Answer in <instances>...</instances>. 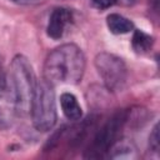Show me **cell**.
I'll list each match as a JSON object with an SVG mask.
<instances>
[{
	"label": "cell",
	"mask_w": 160,
	"mask_h": 160,
	"mask_svg": "<svg viewBox=\"0 0 160 160\" xmlns=\"http://www.w3.org/2000/svg\"><path fill=\"white\" fill-rule=\"evenodd\" d=\"M85 55L75 44H62L51 50L42 68V79L51 85L70 84L81 81L85 72Z\"/></svg>",
	"instance_id": "1"
},
{
	"label": "cell",
	"mask_w": 160,
	"mask_h": 160,
	"mask_svg": "<svg viewBox=\"0 0 160 160\" xmlns=\"http://www.w3.org/2000/svg\"><path fill=\"white\" fill-rule=\"evenodd\" d=\"M8 79L16 99L18 115L25 116L30 114L31 101L38 80L32 65L26 56L19 54L12 59Z\"/></svg>",
	"instance_id": "2"
},
{
	"label": "cell",
	"mask_w": 160,
	"mask_h": 160,
	"mask_svg": "<svg viewBox=\"0 0 160 160\" xmlns=\"http://www.w3.org/2000/svg\"><path fill=\"white\" fill-rule=\"evenodd\" d=\"M30 114L32 125L38 131H49L56 124V100L54 85L44 79L36 82Z\"/></svg>",
	"instance_id": "3"
},
{
	"label": "cell",
	"mask_w": 160,
	"mask_h": 160,
	"mask_svg": "<svg viewBox=\"0 0 160 160\" xmlns=\"http://www.w3.org/2000/svg\"><path fill=\"white\" fill-rule=\"evenodd\" d=\"M128 122V111L118 110L95 132L89 148L85 151L88 159H100L109 154L111 146L120 139V134Z\"/></svg>",
	"instance_id": "4"
},
{
	"label": "cell",
	"mask_w": 160,
	"mask_h": 160,
	"mask_svg": "<svg viewBox=\"0 0 160 160\" xmlns=\"http://www.w3.org/2000/svg\"><path fill=\"white\" fill-rule=\"evenodd\" d=\"M98 74L105 88L111 91H121L128 80V68L121 58L110 52H100L94 60Z\"/></svg>",
	"instance_id": "5"
},
{
	"label": "cell",
	"mask_w": 160,
	"mask_h": 160,
	"mask_svg": "<svg viewBox=\"0 0 160 160\" xmlns=\"http://www.w3.org/2000/svg\"><path fill=\"white\" fill-rule=\"evenodd\" d=\"M16 115H18L16 99L6 75L5 81L0 85V130H5L10 128Z\"/></svg>",
	"instance_id": "6"
},
{
	"label": "cell",
	"mask_w": 160,
	"mask_h": 160,
	"mask_svg": "<svg viewBox=\"0 0 160 160\" xmlns=\"http://www.w3.org/2000/svg\"><path fill=\"white\" fill-rule=\"evenodd\" d=\"M72 20V14L69 9L66 8H56L52 10L49 22L46 26V32L51 39H61L65 29Z\"/></svg>",
	"instance_id": "7"
},
{
	"label": "cell",
	"mask_w": 160,
	"mask_h": 160,
	"mask_svg": "<svg viewBox=\"0 0 160 160\" xmlns=\"http://www.w3.org/2000/svg\"><path fill=\"white\" fill-rule=\"evenodd\" d=\"M60 105L64 115L71 120V121H78L82 116V110L80 104L78 102V99L71 94V92H64L60 96Z\"/></svg>",
	"instance_id": "8"
},
{
	"label": "cell",
	"mask_w": 160,
	"mask_h": 160,
	"mask_svg": "<svg viewBox=\"0 0 160 160\" xmlns=\"http://www.w3.org/2000/svg\"><path fill=\"white\" fill-rule=\"evenodd\" d=\"M106 25H108L109 30L115 35L128 34L134 29L132 21H130L128 18H125L120 14H116V12H112V14L108 15Z\"/></svg>",
	"instance_id": "9"
},
{
	"label": "cell",
	"mask_w": 160,
	"mask_h": 160,
	"mask_svg": "<svg viewBox=\"0 0 160 160\" xmlns=\"http://www.w3.org/2000/svg\"><path fill=\"white\" fill-rule=\"evenodd\" d=\"M154 45V38L149 34L144 32L142 30H135L132 39H131V46L135 52L138 54H148Z\"/></svg>",
	"instance_id": "10"
},
{
	"label": "cell",
	"mask_w": 160,
	"mask_h": 160,
	"mask_svg": "<svg viewBox=\"0 0 160 160\" xmlns=\"http://www.w3.org/2000/svg\"><path fill=\"white\" fill-rule=\"evenodd\" d=\"M149 144H150V149L154 151H159V126L158 124L154 126L150 136H149Z\"/></svg>",
	"instance_id": "11"
},
{
	"label": "cell",
	"mask_w": 160,
	"mask_h": 160,
	"mask_svg": "<svg viewBox=\"0 0 160 160\" xmlns=\"http://www.w3.org/2000/svg\"><path fill=\"white\" fill-rule=\"evenodd\" d=\"M91 4L99 9V10H105V9H109L111 8L112 5H115L118 2V0H90Z\"/></svg>",
	"instance_id": "12"
},
{
	"label": "cell",
	"mask_w": 160,
	"mask_h": 160,
	"mask_svg": "<svg viewBox=\"0 0 160 160\" xmlns=\"http://www.w3.org/2000/svg\"><path fill=\"white\" fill-rule=\"evenodd\" d=\"M12 1H16L19 4H31V2H35L36 0H12Z\"/></svg>",
	"instance_id": "13"
}]
</instances>
